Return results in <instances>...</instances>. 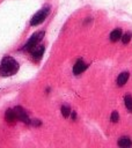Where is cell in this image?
I'll use <instances>...</instances> for the list:
<instances>
[{"instance_id":"6da1fadb","label":"cell","mask_w":132,"mask_h":148,"mask_svg":"<svg viewBox=\"0 0 132 148\" xmlns=\"http://www.w3.org/2000/svg\"><path fill=\"white\" fill-rule=\"evenodd\" d=\"M19 71V62L9 56H6L0 61V75L1 76H10L14 75Z\"/></svg>"},{"instance_id":"7a4b0ae2","label":"cell","mask_w":132,"mask_h":148,"mask_svg":"<svg viewBox=\"0 0 132 148\" xmlns=\"http://www.w3.org/2000/svg\"><path fill=\"white\" fill-rule=\"evenodd\" d=\"M50 9H51V7H50L49 5H46V6H44L43 8H41V9L31 17V20H30V25L35 27V25H38V24H41L42 22H44L45 18L47 17L49 13H50Z\"/></svg>"},{"instance_id":"3957f363","label":"cell","mask_w":132,"mask_h":148,"mask_svg":"<svg viewBox=\"0 0 132 148\" xmlns=\"http://www.w3.org/2000/svg\"><path fill=\"white\" fill-rule=\"evenodd\" d=\"M43 36H44V31H38V32L32 34V35L30 36V38L27 40V43L23 45L22 50H23V51H31L35 46L38 45V43L42 40Z\"/></svg>"},{"instance_id":"277c9868","label":"cell","mask_w":132,"mask_h":148,"mask_svg":"<svg viewBox=\"0 0 132 148\" xmlns=\"http://www.w3.org/2000/svg\"><path fill=\"white\" fill-rule=\"evenodd\" d=\"M14 111H15V116H16V120H20V121H23L25 124H30V119L28 117V113L27 111L21 108V106H15L14 108Z\"/></svg>"},{"instance_id":"5b68a950","label":"cell","mask_w":132,"mask_h":148,"mask_svg":"<svg viewBox=\"0 0 132 148\" xmlns=\"http://www.w3.org/2000/svg\"><path fill=\"white\" fill-rule=\"evenodd\" d=\"M44 50L45 47L43 45H37L35 46L31 51H30V56H31V59H34L35 61H38L42 59L43 57V53H44Z\"/></svg>"},{"instance_id":"8992f818","label":"cell","mask_w":132,"mask_h":148,"mask_svg":"<svg viewBox=\"0 0 132 148\" xmlns=\"http://www.w3.org/2000/svg\"><path fill=\"white\" fill-rule=\"evenodd\" d=\"M87 67H88V65H87L82 59H79V60H76V62H75L74 66H73V74H74V75H79V74H81Z\"/></svg>"},{"instance_id":"52a82bcc","label":"cell","mask_w":132,"mask_h":148,"mask_svg":"<svg viewBox=\"0 0 132 148\" xmlns=\"http://www.w3.org/2000/svg\"><path fill=\"white\" fill-rule=\"evenodd\" d=\"M122 36H123L122 30L119 28H117V29H115L110 32V40L111 42H117V40L122 39Z\"/></svg>"},{"instance_id":"ba28073f","label":"cell","mask_w":132,"mask_h":148,"mask_svg":"<svg viewBox=\"0 0 132 148\" xmlns=\"http://www.w3.org/2000/svg\"><path fill=\"white\" fill-rule=\"evenodd\" d=\"M129 72H122L119 75H118V77H117V84L119 86V87H122V86H124L125 83H126V81L129 80Z\"/></svg>"},{"instance_id":"9c48e42d","label":"cell","mask_w":132,"mask_h":148,"mask_svg":"<svg viewBox=\"0 0 132 148\" xmlns=\"http://www.w3.org/2000/svg\"><path fill=\"white\" fill-rule=\"evenodd\" d=\"M117 145L119 147H125L126 148V147H131L132 146V141H131V139L129 136H122V138L118 139Z\"/></svg>"},{"instance_id":"30bf717a","label":"cell","mask_w":132,"mask_h":148,"mask_svg":"<svg viewBox=\"0 0 132 148\" xmlns=\"http://www.w3.org/2000/svg\"><path fill=\"white\" fill-rule=\"evenodd\" d=\"M5 119L8 121V123H13L16 120V116H15V111L14 109H8L5 113Z\"/></svg>"},{"instance_id":"8fae6325","label":"cell","mask_w":132,"mask_h":148,"mask_svg":"<svg viewBox=\"0 0 132 148\" xmlns=\"http://www.w3.org/2000/svg\"><path fill=\"white\" fill-rule=\"evenodd\" d=\"M124 104H125V106H126V109L130 111V112H132V96L131 95H125V97H124Z\"/></svg>"},{"instance_id":"7c38bea8","label":"cell","mask_w":132,"mask_h":148,"mask_svg":"<svg viewBox=\"0 0 132 148\" xmlns=\"http://www.w3.org/2000/svg\"><path fill=\"white\" fill-rule=\"evenodd\" d=\"M71 109H69V106H67V105H63L61 106V113H63V116H64V118H68L69 117V114H71Z\"/></svg>"},{"instance_id":"4fadbf2b","label":"cell","mask_w":132,"mask_h":148,"mask_svg":"<svg viewBox=\"0 0 132 148\" xmlns=\"http://www.w3.org/2000/svg\"><path fill=\"white\" fill-rule=\"evenodd\" d=\"M131 37H132V34H131L130 31H127V32H125V34L122 36V42H123L124 44H127V43L131 40Z\"/></svg>"},{"instance_id":"5bb4252c","label":"cell","mask_w":132,"mask_h":148,"mask_svg":"<svg viewBox=\"0 0 132 148\" xmlns=\"http://www.w3.org/2000/svg\"><path fill=\"white\" fill-rule=\"evenodd\" d=\"M110 119H111V121H113V123H117V121L119 120V116H118V112H117V111H112Z\"/></svg>"},{"instance_id":"9a60e30c","label":"cell","mask_w":132,"mask_h":148,"mask_svg":"<svg viewBox=\"0 0 132 148\" xmlns=\"http://www.w3.org/2000/svg\"><path fill=\"white\" fill-rule=\"evenodd\" d=\"M30 125H32V126H39L41 125V120H38V119H30Z\"/></svg>"},{"instance_id":"2e32d148","label":"cell","mask_w":132,"mask_h":148,"mask_svg":"<svg viewBox=\"0 0 132 148\" xmlns=\"http://www.w3.org/2000/svg\"><path fill=\"white\" fill-rule=\"evenodd\" d=\"M71 114H72V119H73V120H74V119H75V118H76V113H75V112H74V111H72V112H71Z\"/></svg>"}]
</instances>
